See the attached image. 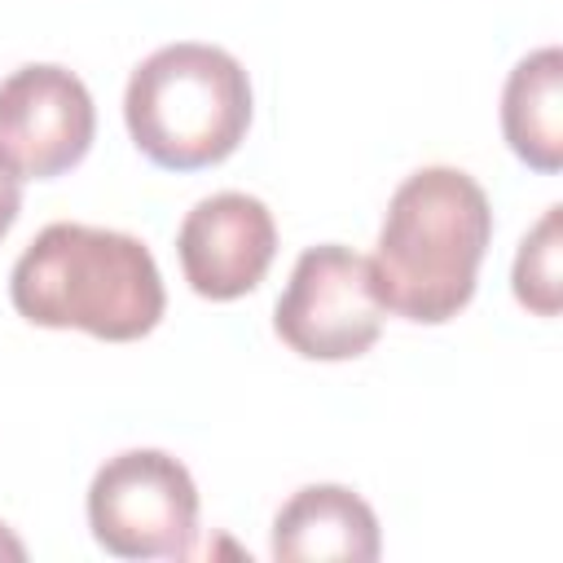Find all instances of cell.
Masks as SVG:
<instances>
[{
  "instance_id": "6da1fadb",
  "label": "cell",
  "mask_w": 563,
  "mask_h": 563,
  "mask_svg": "<svg viewBox=\"0 0 563 563\" xmlns=\"http://www.w3.org/2000/svg\"><path fill=\"white\" fill-rule=\"evenodd\" d=\"M493 242L488 194L457 167H422L391 194L369 255L378 303L405 321L440 325L457 317Z\"/></svg>"
},
{
  "instance_id": "7a4b0ae2",
  "label": "cell",
  "mask_w": 563,
  "mask_h": 563,
  "mask_svg": "<svg viewBox=\"0 0 563 563\" xmlns=\"http://www.w3.org/2000/svg\"><path fill=\"white\" fill-rule=\"evenodd\" d=\"M18 317L44 330H84L106 343L145 339L167 308L150 246L119 229L57 220L35 233L9 273Z\"/></svg>"
},
{
  "instance_id": "3957f363",
  "label": "cell",
  "mask_w": 563,
  "mask_h": 563,
  "mask_svg": "<svg viewBox=\"0 0 563 563\" xmlns=\"http://www.w3.org/2000/svg\"><path fill=\"white\" fill-rule=\"evenodd\" d=\"M123 119L154 167H216L251 128V79L242 62L216 44H163L132 70Z\"/></svg>"
},
{
  "instance_id": "277c9868",
  "label": "cell",
  "mask_w": 563,
  "mask_h": 563,
  "mask_svg": "<svg viewBox=\"0 0 563 563\" xmlns=\"http://www.w3.org/2000/svg\"><path fill=\"white\" fill-rule=\"evenodd\" d=\"M88 528L114 559H189L198 541V488L163 449L106 457L88 484Z\"/></svg>"
},
{
  "instance_id": "5b68a950",
  "label": "cell",
  "mask_w": 563,
  "mask_h": 563,
  "mask_svg": "<svg viewBox=\"0 0 563 563\" xmlns=\"http://www.w3.org/2000/svg\"><path fill=\"white\" fill-rule=\"evenodd\" d=\"M383 317L369 260L352 246L321 242L295 260L273 308V330L303 361H356L378 343Z\"/></svg>"
},
{
  "instance_id": "8992f818",
  "label": "cell",
  "mask_w": 563,
  "mask_h": 563,
  "mask_svg": "<svg viewBox=\"0 0 563 563\" xmlns=\"http://www.w3.org/2000/svg\"><path fill=\"white\" fill-rule=\"evenodd\" d=\"M97 136V106L66 66L35 62L0 84V158L22 180H53L84 163Z\"/></svg>"
},
{
  "instance_id": "52a82bcc",
  "label": "cell",
  "mask_w": 563,
  "mask_h": 563,
  "mask_svg": "<svg viewBox=\"0 0 563 563\" xmlns=\"http://www.w3.org/2000/svg\"><path fill=\"white\" fill-rule=\"evenodd\" d=\"M176 255L194 295L216 303L242 299L264 282L277 255L273 211L238 189L211 194L185 216L176 233Z\"/></svg>"
},
{
  "instance_id": "ba28073f",
  "label": "cell",
  "mask_w": 563,
  "mask_h": 563,
  "mask_svg": "<svg viewBox=\"0 0 563 563\" xmlns=\"http://www.w3.org/2000/svg\"><path fill=\"white\" fill-rule=\"evenodd\" d=\"M383 550L378 515L365 497L343 484H308L299 488L273 519V559L282 563H369Z\"/></svg>"
},
{
  "instance_id": "9c48e42d",
  "label": "cell",
  "mask_w": 563,
  "mask_h": 563,
  "mask_svg": "<svg viewBox=\"0 0 563 563\" xmlns=\"http://www.w3.org/2000/svg\"><path fill=\"white\" fill-rule=\"evenodd\" d=\"M501 132L532 172L563 167V53L554 44L528 53L501 92Z\"/></svg>"
},
{
  "instance_id": "30bf717a",
  "label": "cell",
  "mask_w": 563,
  "mask_h": 563,
  "mask_svg": "<svg viewBox=\"0 0 563 563\" xmlns=\"http://www.w3.org/2000/svg\"><path fill=\"white\" fill-rule=\"evenodd\" d=\"M515 299L532 317H559L563 308V207H545V216L523 233L510 268Z\"/></svg>"
},
{
  "instance_id": "8fae6325",
  "label": "cell",
  "mask_w": 563,
  "mask_h": 563,
  "mask_svg": "<svg viewBox=\"0 0 563 563\" xmlns=\"http://www.w3.org/2000/svg\"><path fill=\"white\" fill-rule=\"evenodd\" d=\"M18 211H22V176L0 158V238L13 229Z\"/></svg>"
},
{
  "instance_id": "7c38bea8",
  "label": "cell",
  "mask_w": 563,
  "mask_h": 563,
  "mask_svg": "<svg viewBox=\"0 0 563 563\" xmlns=\"http://www.w3.org/2000/svg\"><path fill=\"white\" fill-rule=\"evenodd\" d=\"M0 559H9V563H22V559H26V545H22L4 523H0Z\"/></svg>"
}]
</instances>
